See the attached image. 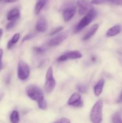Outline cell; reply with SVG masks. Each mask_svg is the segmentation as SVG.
Wrapping results in <instances>:
<instances>
[{
  "mask_svg": "<svg viewBox=\"0 0 122 123\" xmlns=\"http://www.w3.org/2000/svg\"><path fill=\"white\" fill-rule=\"evenodd\" d=\"M96 16V12L94 10V9L91 10L90 12H89L87 14H86L84 17L81 19V21L78 23L77 26H76L75 30V32H78L81 30L86 26L89 25L92 20L94 19V18Z\"/></svg>",
  "mask_w": 122,
  "mask_h": 123,
  "instance_id": "cell-3",
  "label": "cell"
},
{
  "mask_svg": "<svg viewBox=\"0 0 122 123\" xmlns=\"http://www.w3.org/2000/svg\"><path fill=\"white\" fill-rule=\"evenodd\" d=\"M20 38V34L19 33H16L13 36V37H12L11 39L8 42V44H7V48L8 49H10L12 46H13V44H14L15 43H16L18 42V40Z\"/></svg>",
  "mask_w": 122,
  "mask_h": 123,
  "instance_id": "cell-17",
  "label": "cell"
},
{
  "mask_svg": "<svg viewBox=\"0 0 122 123\" xmlns=\"http://www.w3.org/2000/svg\"><path fill=\"white\" fill-rule=\"evenodd\" d=\"M104 84H105V80L104 79H102L98 82V84L96 85L94 88V93L96 96H100L102 91L103 88H104Z\"/></svg>",
  "mask_w": 122,
  "mask_h": 123,
  "instance_id": "cell-14",
  "label": "cell"
},
{
  "mask_svg": "<svg viewBox=\"0 0 122 123\" xmlns=\"http://www.w3.org/2000/svg\"><path fill=\"white\" fill-rule=\"evenodd\" d=\"M19 115L17 111H14L12 112L10 115V121L13 123H17L19 122Z\"/></svg>",
  "mask_w": 122,
  "mask_h": 123,
  "instance_id": "cell-18",
  "label": "cell"
},
{
  "mask_svg": "<svg viewBox=\"0 0 122 123\" xmlns=\"http://www.w3.org/2000/svg\"><path fill=\"white\" fill-rule=\"evenodd\" d=\"M121 26L120 25H116L109 29L106 32V36L109 37H114L121 32Z\"/></svg>",
  "mask_w": 122,
  "mask_h": 123,
  "instance_id": "cell-11",
  "label": "cell"
},
{
  "mask_svg": "<svg viewBox=\"0 0 122 123\" xmlns=\"http://www.w3.org/2000/svg\"><path fill=\"white\" fill-rule=\"evenodd\" d=\"M81 96L80 94L75 92L69 98L68 101V105L75 107H81L83 106V102L81 100Z\"/></svg>",
  "mask_w": 122,
  "mask_h": 123,
  "instance_id": "cell-8",
  "label": "cell"
},
{
  "mask_svg": "<svg viewBox=\"0 0 122 123\" xmlns=\"http://www.w3.org/2000/svg\"><path fill=\"white\" fill-rule=\"evenodd\" d=\"M47 28V21L43 17L39 18L36 24V30L38 32H45Z\"/></svg>",
  "mask_w": 122,
  "mask_h": 123,
  "instance_id": "cell-9",
  "label": "cell"
},
{
  "mask_svg": "<svg viewBox=\"0 0 122 123\" xmlns=\"http://www.w3.org/2000/svg\"><path fill=\"white\" fill-rule=\"evenodd\" d=\"M2 55H3V50L1 48H0V61H1V60H2Z\"/></svg>",
  "mask_w": 122,
  "mask_h": 123,
  "instance_id": "cell-31",
  "label": "cell"
},
{
  "mask_svg": "<svg viewBox=\"0 0 122 123\" xmlns=\"http://www.w3.org/2000/svg\"><path fill=\"white\" fill-rule=\"evenodd\" d=\"M45 2H46V0H38L37 1V4L35 5V8L36 14H39V12L45 6Z\"/></svg>",
  "mask_w": 122,
  "mask_h": 123,
  "instance_id": "cell-16",
  "label": "cell"
},
{
  "mask_svg": "<svg viewBox=\"0 0 122 123\" xmlns=\"http://www.w3.org/2000/svg\"><path fill=\"white\" fill-rule=\"evenodd\" d=\"M117 102L118 103H122V92H121L120 94V96H119V97H118V99H117Z\"/></svg>",
  "mask_w": 122,
  "mask_h": 123,
  "instance_id": "cell-30",
  "label": "cell"
},
{
  "mask_svg": "<svg viewBox=\"0 0 122 123\" xmlns=\"http://www.w3.org/2000/svg\"><path fill=\"white\" fill-rule=\"evenodd\" d=\"M34 50L37 53H38V54H41V53H42L43 52V50L42 48H34Z\"/></svg>",
  "mask_w": 122,
  "mask_h": 123,
  "instance_id": "cell-28",
  "label": "cell"
},
{
  "mask_svg": "<svg viewBox=\"0 0 122 123\" xmlns=\"http://www.w3.org/2000/svg\"><path fill=\"white\" fill-rule=\"evenodd\" d=\"M75 13V9L74 8H68L65 10L63 13V18L65 22L70 20L74 17Z\"/></svg>",
  "mask_w": 122,
  "mask_h": 123,
  "instance_id": "cell-10",
  "label": "cell"
},
{
  "mask_svg": "<svg viewBox=\"0 0 122 123\" xmlns=\"http://www.w3.org/2000/svg\"><path fill=\"white\" fill-rule=\"evenodd\" d=\"M112 121L115 123H122V118L120 114H118V113H116V114H114L112 117Z\"/></svg>",
  "mask_w": 122,
  "mask_h": 123,
  "instance_id": "cell-19",
  "label": "cell"
},
{
  "mask_svg": "<svg viewBox=\"0 0 122 123\" xmlns=\"http://www.w3.org/2000/svg\"><path fill=\"white\" fill-rule=\"evenodd\" d=\"M2 63L1 62V61H0V70L2 69Z\"/></svg>",
  "mask_w": 122,
  "mask_h": 123,
  "instance_id": "cell-33",
  "label": "cell"
},
{
  "mask_svg": "<svg viewBox=\"0 0 122 123\" xmlns=\"http://www.w3.org/2000/svg\"><path fill=\"white\" fill-rule=\"evenodd\" d=\"M30 73V68L28 65L20 60L18 64L17 75L18 78L21 80H25L29 77Z\"/></svg>",
  "mask_w": 122,
  "mask_h": 123,
  "instance_id": "cell-5",
  "label": "cell"
},
{
  "mask_svg": "<svg viewBox=\"0 0 122 123\" xmlns=\"http://www.w3.org/2000/svg\"><path fill=\"white\" fill-rule=\"evenodd\" d=\"M1 1L4 2H6V3H12V2H17L19 0H1Z\"/></svg>",
  "mask_w": 122,
  "mask_h": 123,
  "instance_id": "cell-29",
  "label": "cell"
},
{
  "mask_svg": "<svg viewBox=\"0 0 122 123\" xmlns=\"http://www.w3.org/2000/svg\"><path fill=\"white\" fill-rule=\"evenodd\" d=\"M20 17V12L17 8H14L12 9L8 12L7 14V20L10 21H13V20H16L19 19Z\"/></svg>",
  "mask_w": 122,
  "mask_h": 123,
  "instance_id": "cell-12",
  "label": "cell"
},
{
  "mask_svg": "<svg viewBox=\"0 0 122 123\" xmlns=\"http://www.w3.org/2000/svg\"><path fill=\"white\" fill-rule=\"evenodd\" d=\"M2 34H3V30H2V29L0 28V38H1V37H2Z\"/></svg>",
  "mask_w": 122,
  "mask_h": 123,
  "instance_id": "cell-32",
  "label": "cell"
},
{
  "mask_svg": "<svg viewBox=\"0 0 122 123\" xmlns=\"http://www.w3.org/2000/svg\"><path fill=\"white\" fill-rule=\"evenodd\" d=\"M62 30H63V27H62V26H58V27L56 28L55 29V30H54L52 32H51V34H50L51 35L56 34V33H57L58 32H60V31H62Z\"/></svg>",
  "mask_w": 122,
  "mask_h": 123,
  "instance_id": "cell-23",
  "label": "cell"
},
{
  "mask_svg": "<svg viewBox=\"0 0 122 123\" xmlns=\"http://www.w3.org/2000/svg\"><path fill=\"white\" fill-rule=\"evenodd\" d=\"M98 24H94V25H93V26L90 28V30L87 31V33L84 36L83 38V40H87L89 39L90 38H91V37H92V36L95 34L96 31L98 30Z\"/></svg>",
  "mask_w": 122,
  "mask_h": 123,
  "instance_id": "cell-13",
  "label": "cell"
},
{
  "mask_svg": "<svg viewBox=\"0 0 122 123\" xmlns=\"http://www.w3.org/2000/svg\"><path fill=\"white\" fill-rule=\"evenodd\" d=\"M55 86H56V81L53 74L52 67H50L48 68L46 73L44 88L47 92H50L55 89Z\"/></svg>",
  "mask_w": 122,
  "mask_h": 123,
  "instance_id": "cell-4",
  "label": "cell"
},
{
  "mask_svg": "<svg viewBox=\"0 0 122 123\" xmlns=\"http://www.w3.org/2000/svg\"><path fill=\"white\" fill-rule=\"evenodd\" d=\"M106 1L117 6H122V0H106Z\"/></svg>",
  "mask_w": 122,
  "mask_h": 123,
  "instance_id": "cell-20",
  "label": "cell"
},
{
  "mask_svg": "<svg viewBox=\"0 0 122 123\" xmlns=\"http://www.w3.org/2000/svg\"><path fill=\"white\" fill-rule=\"evenodd\" d=\"M67 57L66 56V55H61V56H60L59 57L57 58V61H65V60H67Z\"/></svg>",
  "mask_w": 122,
  "mask_h": 123,
  "instance_id": "cell-26",
  "label": "cell"
},
{
  "mask_svg": "<svg viewBox=\"0 0 122 123\" xmlns=\"http://www.w3.org/2000/svg\"><path fill=\"white\" fill-rule=\"evenodd\" d=\"M77 88L78 90V91H80V92L84 93V92H86V88L84 86H83V85H78V86H77Z\"/></svg>",
  "mask_w": 122,
  "mask_h": 123,
  "instance_id": "cell-24",
  "label": "cell"
},
{
  "mask_svg": "<svg viewBox=\"0 0 122 123\" xmlns=\"http://www.w3.org/2000/svg\"><path fill=\"white\" fill-rule=\"evenodd\" d=\"M103 101L98 100L92 108L90 112L91 121L94 123H99L102 120Z\"/></svg>",
  "mask_w": 122,
  "mask_h": 123,
  "instance_id": "cell-2",
  "label": "cell"
},
{
  "mask_svg": "<svg viewBox=\"0 0 122 123\" xmlns=\"http://www.w3.org/2000/svg\"><path fill=\"white\" fill-rule=\"evenodd\" d=\"M90 2L93 4L98 5L105 3V2H106V0H92Z\"/></svg>",
  "mask_w": 122,
  "mask_h": 123,
  "instance_id": "cell-21",
  "label": "cell"
},
{
  "mask_svg": "<svg viewBox=\"0 0 122 123\" xmlns=\"http://www.w3.org/2000/svg\"><path fill=\"white\" fill-rule=\"evenodd\" d=\"M32 36L31 34H28V35H26V36H25V37H23V38L22 39V42H24L26 40H28L30 39L31 38H32Z\"/></svg>",
  "mask_w": 122,
  "mask_h": 123,
  "instance_id": "cell-27",
  "label": "cell"
},
{
  "mask_svg": "<svg viewBox=\"0 0 122 123\" xmlns=\"http://www.w3.org/2000/svg\"><path fill=\"white\" fill-rule=\"evenodd\" d=\"M92 4L88 0H78L77 6L78 7V12L80 15L87 14L91 10L93 9Z\"/></svg>",
  "mask_w": 122,
  "mask_h": 123,
  "instance_id": "cell-6",
  "label": "cell"
},
{
  "mask_svg": "<svg viewBox=\"0 0 122 123\" xmlns=\"http://www.w3.org/2000/svg\"><path fill=\"white\" fill-rule=\"evenodd\" d=\"M65 55L67 57L68 59H72V60H75V59H78L81 58L82 55L80 52L78 50H74V51L68 52L65 53Z\"/></svg>",
  "mask_w": 122,
  "mask_h": 123,
  "instance_id": "cell-15",
  "label": "cell"
},
{
  "mask_svg": "<svg viewBox=\"0 0 122 123\" xmlns=\"http://www.w3.org/2000/svg\"><path fill=\"white\" fill-rule=\"evenodd\" d=\"M56 122L58 123H70L71 121L68 118H62L60 120H58V121H56Z\"/></svg>",
  "mask_w": 122,
  "mask_h": 123,
  "instance_id": "cell-25",
  "label": "cell"
},
{
  "mask_svg": "<svg viewBox=\"0 0 122 123\" xmlns=\"http://www.w3.org/2000/svg\"><path fill=\"white\" fill-rule=\"evenodd\" d=\"M68 34H69V32L68 31L61 32V34L56 36L49 42V45L50 46H57L59 45L67 38Z\"/></svg>",
  "mask_w": 122,
  "mask_h": 123,
  "instance_id": "cell-7",
  "label": "cell"
},
{
  "mask_svg": "<svg viewBox=\"0 0 122 123\" xmlns=\"http://www.w3.org/2000/svg\"><path fill=\"white\" fill-rule=\"evenodd\" d=\"M15 24H16L15 20L10 21V22H8V24H7V25H6V29H7V30H10L11 28H12L14 26Z\"/></svg>",
  "mask_w": 122,
  "mask_h": 123,
  "instance_id": "cell-22",
  "label": "cell"
},
{
  "mask_svg": "<svg viewBox=\"0 0 122 123\" xmlns=\"http://www.w3.org/2000/svg\"><path fill=\"white\" fill-rule=\"evenodd\" d=\"M26 93L28 97L38 103V107L41 109L47 108V103L44 100V94L40 88L31 85L26 88Z\"/></svg>",
  "mask_w": 122,
  "mask_h": 123,
  "instance_id": "cell-1",
  "label": "cell"
}]
</instances>
